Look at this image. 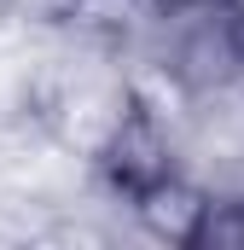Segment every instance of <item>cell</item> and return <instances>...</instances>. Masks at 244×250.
Listing matches in <instances>:
<instances>
[{
  "mask_svg": "<svg viewBox=\"0 0 244 250\" xmlns=\"http://www.w3.org/2000/svg\"><path fill=\"white\" fill-rule=\"evenodd\" d=\"M221 6H227V12L239 18V29H244V0H221Z\"/></svg>",
  "mask_w": 244,
  "mask_h": 250,
  "instance_id": "obj_3",
  "label": "cell"
},
{
  "mask_svg": "<svg viewBox=\"0 0 244 250\" xmlns=\"http://www.w3.org/2000/svg\"><path fill=\"white\" fill-rule=\"evenodd\" d=\"M151 6H203V0H151Z\"/></svg>",
  "mask_w": 244,
  "mask_h": 250,
  "instance_id": "obj_4",
  "label": "cell"
},
{
  "mask_svg": "<svg viewBox=\"0 0 244 250\" xmlns=\"http://www.w3.org/2000/svg\"><path fill=\"white\" fill-rule=\"evenodd\" d=\"M81 0H0V29H23V35H53L64 23H76Z\"/></svg>",
  "mask_w": 244,
  "mask_h": 250,
  "instance_id": "obj_2",
  "label": "cell"
},
{
  "mask_svg": "<svg viewBox=\"0 0 244 250\" xmlns=\"http://www.w3.org/2000/svg\"><path fill=\"white\" fill-rule=\"evenodd\" d=\"M122 64L151 99H169V105L209 99L244 82V29L221 0L151 6L134 41L122 47Z\"/></svg>",
  "mask_w": 244,
  "mask_h": 250,
  "instance_id": "obj_1",
  "label": "cell"
}]
</instances>
